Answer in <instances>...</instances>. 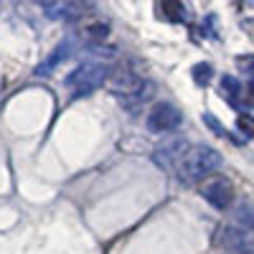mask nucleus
<instances>
[{
	"label": "nucleus",
	"instance_id": "obj_1",
	"mask_svg": "<svg viewBox=\"0 0 254 254\" xmlns=\"http://www.w3.org/2000/svg\"><path fill=\"white\" fill-rule=\"evenodd\" d=\"M110 87H112V94L122 102V107H127V110L135 115L140 110V104L153 97L155 84L150 79H142L135 71L122 66V69H117V71L110 74Z\"/></svg>",
	"mask_w": 254,
	"mask_h": 254
},
{
	"label": "nucleus",
	"instance_id": "obj_2",
	"mask_svg": "<svg viewBox=\"0 0 254 254\" xmlns=\"http://www.w3.org/2000/svg\"><path fill=\"white\" fill-rule=\"evenodd\" d=\"M221 163L224 160H221L219 150H214V147H208V145H196L186 153L183 163L178 165V178L183 183H196V181L211 176L214 171H219Z\"/></svg>",
	"mask_w": 254,
	"mask_h": 254
},
{
	"label": "nucleus",
	"instance_id": "obj_3",
	"mask_svg": "<svg viewBox=\"0 0 254 254\" xmlns=\"http://www.w3.org/2000/svg\"><path fill=\"white\" fill-rule=\"evenodd\" d=\"M110 69L104 64H81L79 69H74L69 76H66V87L71 89V97H89L92 92H97L104 81L110 79Z\"/></svg>",
	"mask_w": 254,
	"mask_h": 254
},
{
	"label": "nucleus",
	"instance_id": "obj_4",
	"mask_svg": "<svg viewBox=\"0 0 254 254\" xmlns=\"http://www.w3.org/2000/svg\"><path fill=\"white\" fill-rule=\"evenodd\" d=\"M181 122H183V115L178 112V107H173V104H168V102L153 104V110L147 112V117H145V127L150 132H155V135L178 130Z\"/></svg>",
	"mask_w": 254,
	"mask_h": 254
},
{
	"label": "nucleus",
	"instance_id": "obj_5",
	"mask_svg": "<svg viewBox=\"0 0 254 254\" xmlns=\"http://www.w3.org/2000/svg\"><path fill=\"white\" fill-rule=\"evenodd\" d=\"M188 150H190L188 140H183V137H171V140H165V142H160V145L155 147L153 160H155V165L165 168V171H173V168L178 171V165L183 163V158H186Z\"/></svg>",
	"mask_w": 254,
	"mask_h": 254
},
{
	"label": "nucleus",
	"instance_id": "obj_6",
	"mask_svg": "<svg viewBox=\"0 0 254 254\" xmlns=\"http://www.w3.org/2000/svg\"><path fill=\"white\" fill-rule=\"evenodd\" d=\"M201 196L219 211L229 208L231 201H234V186H231L226 178H214V181H206L201 188Z\"/></svg>",
	"mask_w": 254,
	"mask_h": 254
},
{
	"label": "nucleus",
	"instance_id": "obj_7",
	"mask_svg": "<svg viewBox=\"0 0 254 254\" xmlns=\"http://www.w3.org/2000/svg\"><path fill=\"white\" fill-rule=\"evenodd\" d=\"M69 54H71V44H69V41L59 44V46L54 49V54H51L44 64H38V66H36V76H46V74H51L61 61H66V59H69Z\"/></svg>",
	"mask_w": 254,
	"mask_h": 254
},
{
	"label": "nucleus",
	"instance_id": "obj_8",
	"mask_svg": "<svg viewBox=\"0 0 254 254\" xmlns=\"http://www.w3.org/2000/svg\"><path fill=\"white\" fill-rule=\"evenodd\" d=\"M219 244L226 249H247V231L234 229V226H224L219 231Z\"/></svg>",
	"mask_w": 254,
	"mask_h": 254
},
{
	"label": "nucleus",
	"instance_id": "obj_9",
	"mask_svg": "<svg viewBox=\"0 0 254 254\" xmlns=\"http://www.w3.org/2000/svg\"><path fill=\"white\" fill-rule=\"evenodd\" d=\"M242 92H244V87H242V81H239V79H234V76H224V79H221V94L226 97V102L239 104Z\"/></svg>",
	"mask_w": 254,
	"mask_h": 254
},
{
	"label": "nucleus",
	"instance_id": "obj_10",
	"mask_svg": "<svg viewBox=\"0 0 254 254\" xmlns=\"http://www.w3.org/2000/svg\"><path fill=\"white\" fill-rule=\"evenodd\" d=\"M158 10L168 20H181L186 8H183V3H178V0H165V3H158Z\"/></svg>",
	"mask_w": 254,
	"mask_h": 254
},
{
	"label": "nucleus",
	"instance_id": "obj_11",
	"mask_svg": "<svg viewBox=\"0 0 254 254\" xmlns=\"http://www.w3.org/2000/svg\"><path fill=\"white\" fill-rule=\"evenodd\" d=\"M211 79H214V66H211V64H196L193 66V81L198 87H206Z\"/></svg>",
	"mask_w": 254,
	"mask_h": 254
},
{
	"label": "nucleus",
	"instance_id": "obj_12",
	"mask_svg": "<svg viewBox=\"0 0 254 254\" xmlns=\"http://www.w3.org/2000/svg\"><path fill=\"white\" fill-rule=\"evenodd\" d=\"M107 33H110V26L107 23H89L87 28H84V36H87L89 41H104L107 38Z\"/></svg>",
	"mask_w": 254,
	"mask_h": 254
},
{
	"label": "nucleus",
	"instance_id": "obj_13",
	"mask_svg": "<svg viewBox=\"0 0 254 254\" xmlns=\"http://www.w3.org/2000/svg\"><path fill=\"white\" fill-rule=\"evenodd\" d=\"M203 122H206V125L211 127V130H214V132L219 135V137H224V135H226V130H224V125H221V122H219V120H216L214 115H208V112H203Z\"/></svg>",
	"mask_w": 254,
	"mask_h": 254
},
{
	"label": "nucleus",
	"instance_id": "obj_14",
	"mask_svg": "<svg viewBox=\"0 0 254 254\" xmlns=\"http://www.w3.org/2000/svg\"><path fill=\"white\" fill-rule=\"evenodd\" d=\"M242 104L244 107H254V79L244 87V92H242Z\"/></svg>",
	"mask_w": 254,
	"mask_h": 254
},
{
	"label": "nucleus",
	"instance_id": "obj_15",
	"mask_svg": "<svg viewBox=\"0 0 254 254\" xmlns=\"http://www.w3.org/2000/svg\"><path fill=\"white\" fill-rule=\"evenodd\" d=\"M237 64H239V66H242L249 76H254V56H239Z\"/></svg>",
	"mask_w": 254,
	"mask_h": 254
},
{
	"label": "nucleus",
	"instance_id": "obj_16",
	"mask_svg": "<svg viewBox=\"0 0 254 254\" xmlns=\"http://www.w3.org/2000/svg\"><path fill=\"white\" fill-rule=\"evenodd\" d=\"M237 127H239V130H252V135H254V122L249 117H239L237 120Z\"/></svg>",
	"mask_w": 254,
	"mask_h": 254
}]
</instances>
